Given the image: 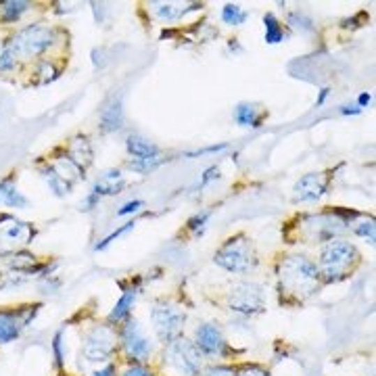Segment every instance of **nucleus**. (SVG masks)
Segmentation results:
<instances>
[{
  "label": "nucleus",
  "mask_w": 376,
  "mask_h": 376,
  "mask_svg": "<svg viewBox=\"0 0 376 376\" xmlns=\"http://www.w3.org/2000/svg\"><path fill=\"white\" fill-rule=\"evenodd\" d=\"M276 276H278V293L287 303H301L310 299L320 289V280H322L318 266L303 255L283 257Z\"/></svg>",
  "instance_id": "obj_1"
},
{
  "label": "nucleus",
  "mask_w": 376,
  "mask_h": 376,
  "mask_svg": "<svg viewBox=\"0 0 376 376\" xmlns=\"http://www.w3.org/2000/svg\"><path fill=\"white\" fill-rule=\"evenodd\" d=\"M360 213L343 207H329L322 213H308L297 220V226L287 230V241H303V243H324L335 241L345 226H349Z\"/></svg>",
  "instance_id": "obj_2"
},
{
  "label": "nucleus",
  "mask_w": 376,
  "mask_h": 376,
  "mask_svg": "<svg viewBox=\"0 0 376 376\" xmlns=\"http://www.w3.org/2000/svg\"><path fill=\"white\" fill-rule=\"evenodd\" d=\"M360 260L358 249L341 239L329 241L322 251H320V278H324V283H337L347 278V274L354 270L356 262Z\"/></svg>",
  "instance_id": "obj_3"
},
{
  "label": "nucleus",
  "mask_w": 376,
  "mask_h": 376,
  "mask_svg": "<svg viewBox=\"0 0 376 376\" xmlns=\"http://www.w3.org/2000/svg\"><path fill=\"white\" fill-rule=\"evenodd\" d=\"M216 264L228 272L234 274H245L257 266V255L253 251L251 241L245 234H234L230 236L218 251H216Z\"/></svg>",
  "instance_id": "obj_4"
},
{
  "label": "nucleus",
  "mask_w": 376,
  "mask_h": 376,
  "mask_svg": "<svg viewBox=\"0 0 376 376\" xmlns=\"http://www.w3.org/2000/svg\"><path fill=\"white\" fill-rule=\"evenodd\" d=\"M54 42V31L42 23L27 25L25 29L17 31L4 46L17 57H36L48 50Z\"/></svg>",
  "instance_id": "obj_5"
},
{
  "label": "nucleus",
  "mask_w": 376,
  "mask_h": 376,
  "mask_svg": "<svg viewBox=\"0 0 376 376\" xmlns=\"http://www.w3.org/2000/svg\"><path fill=\"white\" fill-rule=\"evenodd\" d=\"M151 322H153V329H155L159 341L163 345H170L172 341L180 339L182 326L186 322V314L167 301H159L151 310Z\"/></svg>",
  "instance_id": "obj_6"
},
{
  "label": "nucleus",
  "mask_w": 376,
  "mask_h": 376,
  "mask_svg": "<svg viewBox=\"0 0 376 376\" xmlns=\"http://www.w3.org/2000/svg\"><path fill=\"white\" fill-rule=\"evenodd\" d=\"M228 306L234 314L253 316L266 310V293L255 283H239L228 295Z\"/></svg>",
  "instance_id": "obj_7"
},
{
  "label": "nucleus",
  "mask_w": 376,
  "mask_h": 376,
  "mask_svg": "<svg viewBox=\"0 0 376 376\" xmlns=\"http://www.w3.org/2000/svg\"><path fill=\"white\" fill-rule=\"evenodd\" d=\"M115 331L111 326H94L84 335L82 354L88 362H107L115 352Z\"/></svg>",
  "instance_id": "obj_8"
},
{
  "label": "nucleus",
  "mask_w": 376,
  "mask_h": 376,
  "mask_svg": "<svg viewBox=\"0 0 376 376\" xmlns=\"http://www.w3.org/2000/svg\"><path fill=\"white\" fill-rule=\"evenodd\" d=\"M165 362L172 368H176L180 375L195 376L201 370V352L197 349L195 343L186 339H176L167 345Z\"/></svg>",
  "instance_id": "obj_9"
},
{
  "label": "nucleus",
  "mask_w": 376,
  "mask_h": 376,
  "mask_svg": "<svg viewBox=\"0 0 376 376\" xmlns=\"http://www.w3.org/2000/svg\"><path fill=\"white\" fill-rule=\"evenodd\" d=\"M119 341H121V349L126 352V356L134 362H142L151 356V341L144 335L138 320L128 318L123 322V326L119 329Z\"/></svg>",
  "instance_id": "obj_10"
},
{
  "label": "nucleus",
  "mask_w": 376,
  "mask_h": 376,
  "mask_svg": "<svg viewBox=\"0 0 376 376\" xmlns=\"http://www.w3.org/2000/svg\"><path fill=\"white\" fill-rule=\"evenodd\" d=\"M36 230L31 224L17 220L15 216L2 213L0 216V253L8 249H17V245H29Z\"/></svg>",
  "instance_id": "obj_11"
},
{
  "label": "nucleus",
  "mask_w": 376,
  "mask_h": 376,
  "mask_svg": "<svg viewBox=\"0 0 376 376\" xmlns=\"http://www.w3.org/2000/svg\"><path fill=\"white\" fill-rule=\"evenodd\" d=\"M126 186V180L121 176V172L117 167L113 170H105L100 174V178L94 182L92 190L88 193V197L82 201V211H90L92 207H96V203L100 201V197H109V195H117L121 188Z\"/></svg>",
  "instance_id": "obj_12"
},
{
  "label": "nucleus",
  "mask_w": 376,
  "mask_h": 376,
  "mask_svg": "<svg viewBox=\"0 0 376 376\" xmlns=\"http://www.w3.org/2000/svg\"><path fill=\"white\" fill-rule=\"evenodd\" d=\"M36 308H23V310H0V345H6L15 341L21 335V329L36 318Z\"/></svg>",
  "instance_id": "obj_13"
},
{
  "label": "nucleus",
  "mask_w": 376,
  "mask_h": 376,
  "mask_svg": "<svg viewBox=\"0 0 376 376\" xmlns=\"http://www.w3.org/2000/svg\"><path fill=\"white\" fill-rule=\"evenodd\" d=\"M329 176L322 174V172H316V174H306L293 188L295 193V201H301V203H312V201H318L326 195L329 190Z\"/></svg>",
  "instance_id": "obj_14"
},
{
  "label": "nucleus",
  "mask_w": 376,
  "mask_h": 376,
  "mask_svg": "<svg viewBox=\"0 0 376 376\" xmlns=\"http://www.w3.org/2000/svg\"><path fill=\"white\" fill-rule=\"evenodd\" d=\"M195 345L205 356H224L228 349L226 339L216 324H201L195 333Z\"/></svg>",
  "instance_id": "obj_15"
},
{
  "label": "nucleus",
  "mask_w": 376,
  "mask_h": 376,
  "mask_svg": "<svg viewBox=\"0 0 376 376\" xmlns=\"http://www.w3.org/2000/svg\"><path fill=\"white\" fill-rule=\"evenodd\" d=\"M140 291H142V283H140V280H136V283L132 280L128 287L123 285V293H121V297L117 299L113 312L109 314V322H111V324H115V322L119 324V322H126V320H128V316H130V312H132V308H134V303H136Z\"/></svg>",
  "instance_id": "obj_16"
},
{
  "label": "nucleus",
  "mask_w": 376,
  "mask_h": 376,
  "mask_svg": "<svg viewBox=\"0 0 376 376\" xmlns=\"http://www.w3.org/2000/svg\"><path fill=\"white\" fill-rule=\"evenodd\" d=\"M126 149H128L132 159H157V157H163L161 149L155 142H151L149 138L140 136V134H130L128 140H126Z\"/></svg>",
  "instance_id": "obj_17"
},
{
  "label": "nucleus",
  "mask_w": 376,
  "mask_h": 376,
  "mask_svg": "<svg viewBox=\"0 0 376 376\" xmlns=\"http://www.w3.org/2000/svg\"><path fill=\"white\" fill-rule=\"evenodd\" d=\"M266 111L251 103H239L234 109V121L243 128H260L266 119Z\"/></svg>",
  "instance_id": "obj_18"
},
{
  "label": "nucleus",
  "mask_w": 376,
  "mask_h": 376,
  "mask_svg": "<svg viewBox=\"0 0 376 376\" xmlns=\"http://www.w3.org/2000/svg\"><path fill=\"white\" fill-rule=\"evenodd\" d=\"M27 205H29V201H27V197H25L23 193L17 190L13 176L4 178V180L0 182V207L23 209V207H27Z\"/></svg>",
  "instance_id": "obj_19"
},
{
  "label": "nucleus",
  "mask_w": 376,
  "mask_h": 376,
  "mask_svg": "<svg viewBox=\"0 0 376 376\" xmlns=\"http://www.w3.org/2000/svg\"><path fill=\"white\" fill-rule=\"evenodd\" d=\"M69 159L80 165L82 170H86L90 163H92V146L88 142L86 136H75L71 142H69V151H67Z\"/></svg>",
  "instance_id": "obj_20"
},
{
  "label": "nucleus",
  "mask_w": 376,
  "mask_h": 376,
  "mask_svg": "<svg viewBox=\"0 0 376 376\" xmlns=\"http://www.w3.org/2000/svg\"><path fill=\"white\" fill-rule=\"evenodd\" d=\"M52 170H54V174L61 178V180H65L69 186L73 184V182H77L80 178H82V174H84V170L80 167V165H75L71 159H69V155H61V157H57L54 159V163L50 165Z\"/></svg>",
  "instance_id": "obj_21"
},
{
  "label": "nucleus",
  "mask_w": 376,
  "mask_h": 376,
  "mask_svg": "<svg viewBox=\"0 0 376 376\" xmlns=\"http://www.w3.org/2000/svg\"><path fill=\"white\" fill-rule=\"evenodd\" d=\"M123 123V109H121V100L115 98L111 105H107L103 109V115H100V130L103 132H115L119 130Z\"/></svg>",
  "instance_id": "obj_22"
},
{
  "label": "nucleus",
  "mask_w": 376,
  "mask_h": 376,
  "mask_svg": "<svg viewBox=\"0 0 376 376\" xmlns=\"http://www.w3.org/2000/svg\"><path fill=\"white\" fill-rule=\"evenodd\" d=\"M264 25H266V42L268 44H280L287 38V29L285 25L276 19L274 13H266L264 15Z\"/></svg>",
  "instance_id": "obj_23"
},
{
  "label": "nucleus",
  "mask_w": 376,
  "mask_h": 376,
  "mask_svg": "<svg viewBox=\"0 0 376 376\" xmlns=\"http://www.w3.org/2000/svg\"><path fill=\"white\" fill-rule=\"evenodd\" d=\"M27 2L23 0H6V2H0V21L2 23H15L21 19V15L27 10Z\"/></svg>",
  "instance_id": "obj_24"
},
{
  "label": "nucleus",
  "mask_w": 376,
  "mask_h": 376,
  "mask_svg": "<svg viewBox=\"0 0 376 376\" xmlns=\"http://www.w3.org/2000/svg\"><path fill=\"white\" fill-rule=\"evenodd\" d=\"M40 174H42V178L46 180V184L50 186V190H52L57 197H65V195L71 190V186H69L65 180H61V178L54 174V170H52L50 165H46V167H40Z\"/></svg>",
  "instance_id": "obj_25"
},
{
  "label": "nucleus",
  "mask_w": 376,
  "mask_h": 376,
  "mask_svg": "<svg viewBox=\"0 0 376 376\" xmlns=\"http://www.w3.org/2000/svg\"><path fill=\"white\" fill-rule=\"evenodd\" d=\"M209 218H211V211H209V209H203V211L195 213V216L188 220V224H186L188 232H190L193 236H201V234H205L207 224H209Z\"/></svg>",
  "instance_id": "obj_26"
},
{
  "label": "nucleus",
  "mask_w": 376,
  "mask_h": 376,
  "mask_svg": "<svg viewBox=\"0 0 376 376\" xmlns=\"http://www.w3.org/2000/svg\"><path fill=\"white\" fill-rule=\"evenodd\" d=\"M222 21L228 25H243L247 21V13L239 4H226L222 8Z\"/></svg>",
  "instance_id": "obj_27"
},
{
  "label": "nucleus",
  "mask_w": 376,
  "mask_h": 376,
  "mask_svg": "<svg viewBox=\"0 0 376 376\" xmlns=\"http://www.w3.org/2000/svg\"><path fill=\"white\" fill-rule=\"evenodd\" d=\"M289 25H293L295 29L306 31V33L314 31V21L306 13H301V10H291L289 13Z\"/></svg>",
  "instance_id": "obj_28"
},
{
  "label": "nucleus",
  "mask_w": 376,
  "mask_h": 376,
  "mask_svg": "<svg viewBox=\"0 0 376 376\" xmlns=\"http://www.w3.org/2000/svg\"><path fill=\"white\" fill-rule=\"evenodd\" d=\"M186 13V8H182V4H157L155 6V15L163 21H174L178 17H182Z\"/></svg>",
  "instance_id": "obj_29"
},
{
  "label": "nucleus",
  "mask_w": 376,
  "mask_h": 376,
  "mask_svg": "<svg viewBox=\"0 0 376 376\" xmlns=\"http://www.w3.org/2000/svg\"><path fill=\"white\" fill-rule=\"evenodd\" d=\"M165 159L163 157H157V159H130L128 161V167L138 172V174H146V172H153L157 170Z\"/></svg>",
  "instance_id": "obj_30"
},
{
  "label": "nucleus",
  "mask_w": 376,
  "mask_h": 376,
  "mask_svg": "<svg viewBox=\"0 0 376 376\" xmlns=\"http://www.w3.org/2000/svg\"><path fill=\"white\" fill-rule=\"evenodd\" d=\"M134 226H136V222H134V220H130V222H126L123 226H119L117 230H113V232H111L109 236H105L103 241H98V245L94 247V251H103V249H107V247H109V245H111L113 241H117L119 236H123L126 232H130V230H132Z\"/></svg>",
  "instance_id": "obj_31"
},
{
  "label": "nucleus",
  "mask_w": 376,
  "mask_h": 376,
  "mask_svg": "<svg viewBox=\"0 0 376 376\" xmlns=\"http://www.w3.org/2000/svg\"><path fill=\"white\" fill-rule=\"evenodd\" d=\"M36 75H40V82H42V84H46V82H52V80L59 75V69L54 67V63H52V61L44 59V61H40V63H38V67H36Z\"/></svg>",
  "instance_id": "obj_32"
},
{
  "label": "nucleus",
  "mask_w": 376,
  "mask_h": 376,
  "mask_svg": "<svg viewBox=\"0 0 376 376\" xmlns=\"http://www.w3.org/2000/svg\"><path fill=\"white\" fill-rule=\"evenodd\" d=\"M354 232H356L358 236L366 239L368 243H375V234H376L375 220H373V218H366V220L358 222V224L354 226Z\"/></svg>",
  "instance_id": "obj_33"
},
{
  "label": "nucleus",
  "mask_w": 376,
  "mask_h": 376,
  "mask_svg": "<svg viewBox=\"0 0 376 376\" xmlns=\"http://www.w3.org/2000/svg\"><path fill=\"white\" fill-rule=\"evenodd\" d=\"M63 329L61 331H57V335H54V339H52V354H54V364L61 368L63 364H65V354H63Z\"/></svg>",
  "instance_id": "obj_34"
},
{
  "label": "nucleus",
  "mask_w": 376,
  "mask_h": 376,
  "mask_svg": "<svg viewBox=\"0 0 376 376\" xmlns=\"http://www.w3.org/2000/svg\"><path fill=\"white\" fill-rule=\"evenodd\" d=\"M234 368L230 366H207V368H201L195 376H234Z\"/></svg>",
  "instance_id": "obj_35"
},
{
  "label": "nucleus",
  "mask_w": 376,
  "mask_h": 376,
  "mask_svg": "<svg viewBox=\"0 0 376 376\" xmlns=\"http://www.w3.org/2000/svg\"><path fill=\"white\" fill-rule=\"evenodd\" d=\"M234 376H270V373L266 368L257 366V364H245Z\"/></svg>",
  "instance_id": "obj_36"
},
{
  "label": "nucleus",
  "mask_w": 376,
  "mask_h": 376,
  "mask_svg": "<svg viewBox=\"0 0 376 376\" xmlns=\"http://www.w3.org/2000/svg\"><path fill=\"white\" fill-rule=\"evenodd\" d=\"M218 178H220V167H218V165L207 167V170H205V174H203V178H201V182H199V188L209 186V184H211V182H216Z\"/></svg>",
  "instance_id": "obj_37"
},
{
  "label": "nucleus",
  "mask_w": 376,
  "mask_h": 376,
  "mask_svg": "<svg viewBox=\"0 0 376 376\" xmlns=\"http://www.w3.org/2000/svg\"><path fill=\"white\" fill-rule=\"evenodd\" d=\"M142 207H144V203H142V201H138V199H136V201H128L126 205H121V207L117 209V216H119V218H123V216H132V213L140 211Z\"/></svg>",
  "instance_id": "obj_38"
},
{
  "label": "nucleus",
  "mask_w": 376,
  "mask_h": 376,
  "mask_svg": "<svg viewBox=\"0 0 376 376\" xmlns=\"http://www.w3.org/2000/svg\"><path fill=\"white\" fill-rule=\"evenodd\" d=\"M15 63H17V59H15V54L4 46V50L0 52V71H8V69H13L15 67Z\"/></svg>",
  "instance_id": "obj_39"
},
{
  "label": "nucleus",
  "mask_w": 376,
  "mask_h": 376,
  "mask_svg": "<svg viewBox=\"0 0 376 376\" xmlns=\"http://www.w3.org/2000/svg\"><path fill=\"white\" fill-rule=\"evenodd\" d=\"M228 149V144H213V146H205V149H197V151H190V153H186V157H199V155H209V153H222V151H226Z\"/></svg>",
  "instance_id": "obj_40"
},
{
  "label": "nucleus",
  "mask_w": 376,
  "mask_h": 376,
  "mask_svg": "<svg viewBox=\"0 0 376 376\" xmlns=\"http://www.w3.org/2000/svg\"><path fill=\"white\" fill-rule=\"evenodd\" d=\"M123 376H155L146 366H142V364H134V366H130L126 373H123Z\"/></svg>",
  "instance_id": "obj_41"
},
{
  "label": "nucleus",
  "mask_w": 376,
  "mask_h": 376,
  "mask_svg": "<svg viewBox=\"0 0 376 376\" xmlns=\"http://www.w3.org/2000/svg\"><path fill=\"white\" fill-rule=\"evenodd\" d=\"M362 109L358 105H343L341 107V115H360Z\"/></svg>",
  "instance_id": "obj_42"
},
{
  "label": "nucleus",
  "mask_w": 376,
  "mask_h": 376,
  "mask_svg": "<svg viewBox=\"0 0 376 376\" xmlns=\"http://www.w3.org/2000/svg\"><path fill=\"white\" fill-rule=\"evenodd\" d=\"M92 376H117V370H115V366H113V364H107L105 368L96 370Z\"/></svg>",
  "instance_id": "obj_43"
},
{
  "label": "nucleus",
  "mask_w": 376,
  "mask_h": 376,
  "mask_svg": "<svg viewBox=\"0 0 376 376\" xmlns=\"http://www.w3.org/2000/svg\"><path fill=\"white\" fill-rule=\"evenodd\" d=\"M373 103V94L370 92H362L360 96H358V107L360 109H364L366 105H370Z\"/></svg>",
  "instance_id": "obj_44"
},
{
  "label": "nucleus",
  "mask_w": 376,
  "mask_h": 376,
  "mask_svg": "<svg viewBox=\"0 0 376 376\" xmlns=\"http://www.w3.org/2000/svg\"><path fill=\"white\" fill-rule=\"evenodd\" d=\"M329 94H331V90H329V88H322V90H320V96H318V100H316V105H318V107L324 105V100L329 98Z\"/></svg>",
  "instance_id": "obj_45"
}]
</instances>
